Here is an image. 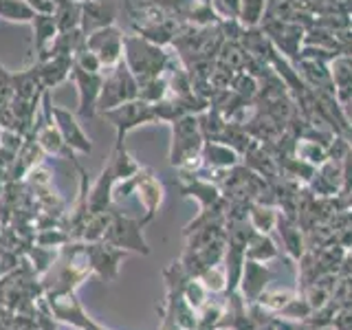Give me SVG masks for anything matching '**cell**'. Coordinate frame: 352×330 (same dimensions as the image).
Listing matches in <instances>:
<instances>
[{
    "label": "cell",
    "mask_w": 352,
    "mask_h": 330,
    "mask_svg": "<svg viewBox=\"0 0 352 330\" xmlns=\"http://www.w3.org/2000/svg\"><path fill=\"white\" fill-rule=\"evenodd\" d=\"M124 51H126V64L137 77L139 86L152 82L161 77V71H165L170 58L168 53H163L159 44H152L148 40L139 38H124Z\"/></svg>",
    "instance_id": "cell-1"
},
{
    "label": "cell",
    "mask_w": 352,
    "mask_h": 330,
    "mask_svg": "<svg viewBox=\"0 0 352 330\" xmlns=\"http://www.w3.org/2000/svg\"><path fill=\"white\" fill-rule=\"evenodd\" d=\"M143 220L139 218H130V216H124L119 212H110V223H108V229L104 234V240L102 242H108V245L113 247H119V249H126V251H132V253H141V256H148L150 249H148V242L143 238Z\"/></svg>",
    "instance_id": "cell-2"
},
{
    "label": "cell",
    "mask_w": 352,
    "mask_h": 330,
    "mask_svg": "<svg viewBox=\"0 0 352 330\" xmlns=\"http://www.w3.org/2000/svg\"><path fill=\"white\" fill-rule=\"evenodd\" d=\"M132 99H139V82L128 69V64H124V60H121L117 66H113V75L104 80V88L97 106L106 113V110H113L121 104L132 102Z\"/></svg>",
    "instance_id": "cell-3"
},
{
    "label": "cell",
    "mask_w": 352,
    "mask_h": 330,
    "mask_svg": "<svg viewBox=\"0 0 352 330\" xmlns=\"http://www.w3.org/2000/svg\"><path fill=\"white\" fill-rule=\"evenodd\" d=\"M44 306L49 308V313L58 319L60 324L71 326L73 330H110L102 324H97L95 319L84 311V306L77 300L75 293L44 295Z\"/></svg>",
    "instance_id": "cell-4"
},
{
    "label": "cell",
    "mask_w": 352,
    "mask_h": 330,
    "mask_svg": "<svg viewBox=\"0 0 352 330\" xmlns=\"http://www.w3.org/2000/svg\"><path fill=\"white\" fill-rule=\"evenodd\" d=\"M82 247L86 253V260L91 264L93 273H97L104 282H113L119 275V264L128 256L126 249H119L108 245V242H84Z\"/></svg>",
    "instance_id": "cell-5"
},
{
    "label": "cell",
    "mask_w": 352,
    "mask_h": 330,
    "mask_svg": "<svg viewBox=\"0 0 352 330\" xmlns=\"http://www.w3.org/2000/svg\"><path fill=\"white\" fill-rule=\"evenodd\" d=\"M108 119L115 121L117 126V143H124L126 132L132 128H137L141 124H152L157 121V113H154V104L143 102V99H132V102L121 104L113 110H106L104 113Z\"/></svg>",
    "instance_id": "cell-6"
},
{
    "label": "cell",
    "mask_w": 352,
    "mask_h": 330,
    "mask_svg": "<svg viewBox=\"0 0 352 330\" xmlns=\"http://www.w3.org/2000/svg\"><path fill=\"white\" fill-rule=\"evenodd\" d=\"M86 49L97 55L102 66H117L124 60V36L113 25L102 27L86 40Z\"/></svg>",
    "instance_id": "cell-7"
},
{
    "label": "cell",
    "mask_w": 352,
    "mask_h": 330,
    "mask_svg": "<svg viewBox=\"0 0 352 330\" xmlns=\"http://www.w3.org/2000/svg\"><path fill=\"white\" fill-rule=\"evenodd\" d=\"M271 278L273 275L267 264L245 260V267H242V275L238 282V295L245 300V304H256L260 300V295L269 289Z\"/></svg>",
    "instance_id": "cell-8"
},
{
    "label": "cell",
    "mask_w": 352,
    "mask_h": 330,
    "mask_svg": "<svg viewBox=\"0 0 352 330\" xmlns=\"http://www.w3.org/2000/svg\"><path fill=\"white\" fill-rule=\"evenodd\" d=\"M135 176H137V190H135V194L139 196L141 207L146 209V216H143L141 220H143V225H148L150 220L157 216V212H159V207H161L163 198H165V190H163V183L150 170H146V168H141Z\"/></svg>",
    "instance_id": "cell-9"
},
{
    "label": "cell",
    "mask_w": 352,
    "mask_h": 330,
    "mask_svg": "<svg viewBox=\"0 0 352 330\" xmlns=\"http://www.w3.org/2000/svg\"><path fill=\"white\" fill-rule=\"evenodd\" d=\"M51 113L55 117V126H58V130L62 132L66 146H69L71 150H75V152H84V154H88L93 150L91 139L84 135V130L80 128V124H77L75 117L69 113V110L51 106Z\"/></svg>",
    "instance_id": "cell-10"
},
{
    "label": "cell",
    "mask_w": 352,
    "mask_h": 330,
    "mask_svg": "<svg viewBox=\"0 0 352 330\" xmlns=\"http://www.w3.org/2000/svg\"><path fill=\"white\" fill-rule=\"evenodd\" d=\"M275 229H278V234H280V238L284 242L286 256H289L293 262H300V258L308 251V247H306V234H304V229L300 227V223H297L295 218H289L286 214L280 212Z\"/></svg>",
    "instance_id": "cell-11"
},
{
    "label": "cell",
    "mask_w": 352,
    "mask_h": 330,
    "mask_svg": "<svg viewBox=\"0 0 352 330\" xmlns=\"http://www.w3.org/2000/svg\"><path fill=\"white\" fill-rule=\"evenodd\" d=\"M75 80L80 84V115L82 117H91L95 113V104L99 95H102L104 80L99 73H88L80 66H75Z\"/></svg>",
    "instance_id": "cell-12"
},
{
    "label": "cell",
    "mask_w": 352,
    "mask_h": 330,
    "mask_svg": "<svg viewBox=\"0 0 352 330\" xmlns=\"http://www.w3.org/2000/svg\"><path fill=\"white\" fill-rule=\"evenodd\" d=\"M201 154H203V165L214 170H231L242 163V154L220 141H205Z\"/></svg>",
    "instance_id": "cell-13"
},
{
    "label": "cell",
    "mask_w": 352,
    "mask_h": 330,
    "mask_svg": "<svg viewBox=\"0 0 352 330\" xmlns=\"http://www.w3.org/2000/svg\"><path fill=\"white\" fill-rule=\"evenodd\" d=\"M38 146L42 148L44 154H53V157H62V159H73V150L66 146V141L62 137V132L58 126L47 121L38 132H36Z\"/></svg>",
    "instance_id": "cell-14"
},
{
    "label": "cell",
    "mask_w": 352,
    "mask_h": 330,
    "mask_svg": "<svg viewBox=\"0 0 352 330\" xmlns=\"http://www.w3.org/2000/svg\"><path fill=\"white\" fill-rule=\"evenodd\" d=\"M278 258H280V249L273 242V238L269 234H262V231L253 229V234L247 242V260L267 264V262L278 260Z\"/></svg>",
    "instance_id": "cell-15"
},
{
    "label": "cell",
    "mask_w": 352,
    "mask_h": 330,
    "mask_svg": "<svg viewBox=\"0 0 352 330\" xmlns=\"http://www.w3.org/2000/svg\"><path fill=\"white\" fill-rule=\"evenodd\" d=\"M278 207L275 205H269V203H251L249 207V225L256 229V231H262V234H269V231L275 229L278 225Z\"/></svg>",
    "instance_id": "cell-16"
},
{
    "label": "cell",
    "mask_w": 352,
    "mask_h": 330,
    "mask_svg": "<svg viewBox=\"0 0 352 330\" xmlns=\"http://www.w3.org/2000/svg\"><path fill=\"white\" fill-rule=\"evenodd\" d=\"M198 280H201V284L205 286L209 295H225L227 293L229 280H227V269L223 262L205 269L201 275H198Z\"/></svg>",
    "instance_id": "cell-17"
},
{
    "label": "cell",
    "mask_w": 352,
    "mask_h": 330,
    "mask_svg": "<svg viewBox=\"0 0 352 330\" xmlns=\"http://www.w3.org/2000/svg\"><path fill=\"white\" fill-rule=\"evenodd\" d=\"M38 11L22 0H0V18L9 22H31L36 20Z\"/></svg>",
    "instance_id": "cell-18"
},
{
    "label": "cell",
    "mask_w": 352,
    "mask_h": 330,
    "mask_svg": "<svg viewBox=\"0 0 352 330\" xmlns=\"http://www.w3.org/2000/svg\"><path fill=\"white\" fill-rule=\"evenodd\" d=\"M295 157L319 168V165L328 161V148L322 146V143H317V141L300 139L295 143Z\"/></svg>",
    "instance_id": "cell-19"
},
{
    "label": "cell",
    "mask_w": 352,
    "mask_h": 330,
    "mask_svg": "<svg viewBox=\"0 0 352 330\" xmlns=\"http://www.w3.org/2000/svg\"><path fill=\"white\" fill-rule=\"evenodd\" d=\"M311 315H313V306L306 302V297L302 293H295L293 300L278 313V317L284 319V322H302V324Z\"/></svg>",
    "instance_id": "cell-20"
},
{
    "label": "cell",
    "mask_w": 352,
    "mask_h": 330,
    "mask_svg": "<svg viewBox=\"0 0 352 330\" xmlns=\"http://www.w3.org/2000/svg\"><path fill=\"white\" fill-rule=\"evenodd\" d=\"M264 9L267 0H240V25L245 29H256L264 18Z\"/></svg>",
    "instance_id": "cell-21"
},
{
    "label": "cell",
    "mask_w": 352,
    "mask_h": 330,
    "mask_svg": "<svg viewBox=\"0 0 352 330\" xmlns=\"http://www.w3.org/2000/svg\"><path fill=\"white\" fill-rule=\"evenodd\" d=\"M295 293L297 291H282V289H275V291H264L262 295H260V300L256 302V304H260L264 311H269V313H273V315H278L282 308L289 304L293 297H295Z\"/></svg>",
    "instance_id": "cell-22"
},
{
    "label": "cell",
    "mask_w": 352,
    "mask_h": 330,
    "mask_svg": "<svg viewBox=\"0 0 352 330\" xmlns=\"http://www.w3.org/2000/svg\"><path fill=\"white\" fill-rule=\"evenodd\" d=\"M341 170H344V181H341V190L337 198H346L352 194V148L346 152V157L341 159Z\"/></svg>",
    "instance_id": "cell-23"
},
{
    "label": "cell",
    "mask_w": 352,
    "mask_h": 330,
    "mask_svg": "<svg viewBox=\"0 0 352 330\" xmlns=\"http://www.w3.org/2000/svg\"><path fill=\"white\" fill-rule=\"evenodd\" d=\"M330 328H333V330H352V306L350 308H341Z\"/></svg>",
    "instance_id": "cell-24"
}]
</instances>
